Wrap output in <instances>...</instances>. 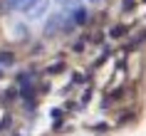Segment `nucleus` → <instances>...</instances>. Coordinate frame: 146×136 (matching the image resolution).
<instances>
[{
  "label": "nucleus",
  "instance_id": "nucleus-2",
  "mask_svg": "<svg viewBox=\"0 0 146 136\" xmlns=\"http://www.w3.org/2000/svg\"><path fill=\"white\" fill-rule=\"evenodd\" d=\"M124 32H126V27H124V25H116L114 30H111V37H121Z\"/></svg>",
  "mask_w": 146,
  "mask_h": 136
},
{
  "label": "nucleus",
  "instance_id": "nucleus-1",
  "mask_svg": "<svg viewBox=\"0 0 146 136\" xmlns=\"http://www.w3.org/2000/svg\"><path fill=\"white\" fill-rule=\"evenodd\" d=\"M37 0H5V10H27Z\"/></svg>",
  "mask_w": 146,
  "mask_h": 136
}]
</instances>
